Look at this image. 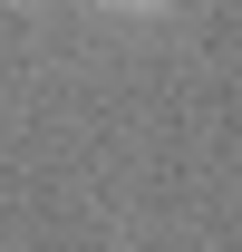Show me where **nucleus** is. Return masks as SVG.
Masks as SVG:
<instances>
[{
	"mask_svg": "<svg viewBox=\"0 0 242 252\" xmlns=\"http://www.w3.org/2000/svg\"><path fill=\"white\" fill-rule=\"evenodd\" d=\"M107 10H165V0H107Z\"/></svg>",
	"mask_w": 242,
	"mask_h": 252,
	"instance_id": "1",
	"label": "nucleus"
}]
</instances>
